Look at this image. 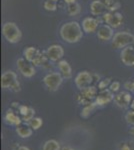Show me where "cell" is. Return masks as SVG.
Wrapping results in <instances>:
<instances>
[{
  "instance_id": "ac0fdd59",
  "label": "cell",
  "mask_w": 134,
  "mask_h": 150,
  "mask_svg": "<svg viewBox=\"0 0 134 150\" xmlns=\"http://www.w3.org/2000/svg\"><path fill=\"white\" fill-rule=\"evenodd\" d=\"M90 10L93 15H104L106 13L107 7L104 4V2L100 1V0H94L90 4Z\"/></svg>"
},
{
  "instance_id": "74e56055",
  "label": "cell",
  "mask_w": 134,
  "mask_h": 150,
  "mask_svg": "<svg viewBox=\"0 0 134 150\" xmlns=\"http://www.w3.org/2000/svg\"><path fill=\"white\" fill-rule=\"evenodd\" d=\"M130 105H131V108H132V110H134V99L132 100V102H131Z\"/></svg>"
},
{
  "instance_id": "f546056e",
  "label": "cell",
  "mask_w": 134,
  "mask_h": 150,
  "mask_svg": "<svg viewBox=\"0 0 134 150\" xmlns=\"http://www.w3.org/2000/svg\"><path fill=\"white\" fill-rule=\"evenodd\" d=\"M30 108L31 107H29V106H27V105H20V107H19L18 110H19V113H20L21 117L27 114V113L29 112V110H30Z\"/></svg>"
},
{
  "instance_id": "7402d4cb",
  "label": "cell",
  "mask_w": 134,
  "mask_h": 150,
  "mask_svg": "<svg viewBox=\"0 0 134 150\" xmlns=\"http://www.w3.org/2000/svg\"><path fill=\"white\" fill-rule=\"evenodd\" d=\"M42 150H60V144L54 139L47 140L42 146Z\"/></svg>"
},
{
  "instance_id": "8992f818",
  "label": "cell",
  "mask_w": 134,
  "mask_h": 150,
  "mask_svg": "<svg viewBox=\"0 0 134 150\" xmlns=\"http://www.w3.org/2000/svg\"><path fill=\"white\" fill-rule=\"evenodd\" d=\"M97 94H98V90L95 86H88L86 88H83L80 90V92L77 94V101L79 104L82 105H87L93 102V100H95Z\"/></svg>"
},
{
  "instance_id": "5bb4252c",
  "label": "cell",
  "mask_w": 134,
  "mask_h": 150,
  "mask_svg": "<svg viewBox=\"0 0 134 150\" xmlns=\"http://www.w3.org/2000/svg\"><path fill=\"white\" fill-rule=\"evenodd\" d=\"M132 96L129 92H126V91H123V92H119L118 94L114 95V102L116 103V105L119 106V107L125 108L129 106L132 102Z\"/></svg>"
},
{
  "instance_id": "83f0119b",
  "label": "cell",
  "mask_w": 134,
  "mask_h": 150,
  "mask_svg": "<svg viewBox=\"0 0 134 150\" xmlns=\"http://www.w3.org/2000/svg\"><path fill=\"white\" fill-rule=\"evenodd\" d=\"M125 120L129 125L134 126V110L128 111L125 114Z\"/></svg>"
},
{
  "instance_id": "d4e9b609",
  "label": "cell",
  "mask_w": 134,
  "mask_h": 150,
  "mask_svg": "<svg viewBox=\"0 0 134 150\" xmlns=\"http://www.w3.org/2000/svg\"><path fill=\"white\" fill-rule=\"evenodd\" d=\"M68 13L70 15H76L80 12V6L79 4H77L76 2L74 3H71V4H68Z\"/></svg>"
},
{
  "instance_id": "7a4b0ae2",
  "label": "cell",
  "mask_w": 134,
  "mask_h": 150,
  "mask_svg": "<svg viewBox=\"0 0 134 150\" xmlns=\"http://www.w3.org/2000/svg\"><path fill=\"white\" fill-rule=\"evenodd\" d=\"M2 33L5 39L10 43H17L21 40L22 33L18 26L13 22H6L2 26Z\"/></svg>"
},
{
  "instance_id": "44dd1931",
  "label": "cell",
  "mask_w": 134,
  "mask_h": 150,
  "mask_svg": "<svg viewBox=\"0 0 134 150\" xmlns=\"http://www.w3.org/2000/svg\"><path fill=\"white\" fill-rule=\"evenodd\" d=\"M97 107V104L94 102L90 103V104H87V105H84L83 109L81 110V113H80V115H81V117L83 118H88L90 115L92 114V113L94 112L95 108Z\"/></svg>"
},
{
  "instance_id": "3957f363",
  "label": "cell",
  "mask_w": 134,
  "mask_h": 150,
  "mask_svg": "<svg viewBox=\"0 0 134 150\" xmlns=\"http://www.w3.org/2000/svg\"><path fill=\"white\" fill-rule=\"evenodd\" d=\"M1 86L2 88L10 89L14 92L20 91V83L17 79V75L13 71H6L1 76Z\"/></svg>"
},
{
  "instance_id": "d6986e66",
  "label": "cell",
  "mask_w": 134,
  "mask_h": 150,
  "mask_svg": "<svg viewBox=\"0 0 134 150\" xmlns=\"http://www.w3.org/2000/svg\"><path fill=\"white\" fill-rule=\"evenodd\" d=\"M58 68H59L60 74L65 79H70L72 77V69L70 64L68 63L66 60H60L58 62Z\"/></svg>"
},
{
  "instance_id": "d6a6232c",
  "label": "cell",
  "mask_w": 134,
  "mask_h": 150,
  "mask_svg": "<svg viewBox=\"0 0 134 150\" xmlns=\"http://www.w3.org/2000/svg\"><path fill=\"white\" fill-rule=\"evenodd\" d=\"M124 87H125L127 90L130 91H134V81H128L124 84Z\"/></svg>"
},
{
  "instance_id": "e0dca14e",
  "label": "cell",
  "mask_w": 134,
  "mask_h": 150,
  "mask_svg": "<svg viewBox=\"0 0 134 150\" xmlns=\"http://www.w3.org/2000/svg\"><path fill=\"white\" fill-rule=\"evenodd\" d=\"M82 28H83L84 32L86 33L95 32L98 28V20L93 17L84 18L82 21Z\"/></svg>"
},
{
  "instance_id": "4fadbf2b",
  "label": "cell",
  "mask_w": 134,
  "mask_h": 150,
  "mask_svg": "<svg viewBox=\"0 0 134 150\" xmlns=\"http://www.w3.org/2000/svg\"><path fill=\"white\" fill-rule=\"evenodd\" d=\"M63 55H64V49L62 46L57 44L51 45L46 51V56L51 61H58L63 57Z\"/></svg>"
},
{
  "instance_id": "d590c367",
  "label": "cell",
  "mask_w": 134,
  "mask_h": 150,
  "mask_svg": "<svg viewBox=\"0 0 134 150\" xmlns=\"http://www.w3.org/2000/svg\"><path fill=\"white\" fill-rule=\"evenodd\" d=\"M64 1L66 2V3H68V4H71V3H74L76 0H64Z\"/></svg>"
},
{
  "instance_id": "ffe728a7",
  "label": "cell",
  "mask_w": 134,
  "mask_h": 150,
  "mask_svg": "<svg viewBox=\"0 0 134 150\" xmlns=\"http://www.w3.org/2000/svg\"><path fill=\"white\" fill-rule=\"evenodd\" d=\"M16 133L21 138H29L32 135L33 129L29 126V124H20L16 126Z\"/></svg>"
},
{
  "instance_id": "7c38bea8",
  "label": "cell",
  "mask_w": 134,
  "mask_h": 150,
  "mask_svg": "<svg viewBox=\"0 0 134 150\" xmlns=\"http://www.w3.org/2000/svg\"><path fill=\"white\" fill-rule=\"evenodd\" d=\"M121 61L126 66H134V46L129 45V46L123 48L120 53Z\"/></svg>"
},
{
  "instance_id": "9a60e30c",
  "label": "cell",
  "mask_w": 134,
  "mask_h": 150,
  "mask_svg": "<svg viewBox=\"0 0 134 150\" xmlns=\"http://www.w3.org/2000/svg\"><path fill=\"white\" fill-rule=\"evenodd\" d=\"M113 28L108 24L101 25L97 30V37L102 41H108L113 38Z\"/></svg>"
},
{
  "instance_id": "9c48e42d",
  "label": "cell",
  "mask_w": 134,
  "mask_h": 150,
  "mask_svg": "<svg viewBox=\"0 0 134 150\" xmlns=\"http://www.w3.org/2000/svg\"><path fill=\"white\" fill-rule=\"evenodd\" d=\"M17 68L23 76L28 77V78L35 75V68L33 64L25 58H19L17 60Z\"/></svg>"
},
{
  "instance_id": "6da1fadb",
  "label": "cell",
  "mask_w": 134,
  "mask_h": 150,
  "mask_svg": "<svg viewBox=\"0 0 134 150\" xmlns=\"http://www.w3.org/2000/svg\"><path fill=\"white\" fill-rule=\"evenodd\" d=\"M83 32L80 24L77 21H69L63 24L60 28V36L68 43H76L82 38Z\"/></svg>"
},
{
  "instance_id": "e575fe53",
  "label": "cell",
  "mask_w": 134,
  "mask_h": 150,
  "mask_svg": "<svg viewBox=\"0 0 134 150\" xmlns=\"http://www.w3.org/2000/svg\"><path fill=\"white\" fill-rule=\"evenodd\" d=\"M61 150H74L72 148V147H70V146H63Z\"/></svg>"
},
{
  "instance_id": "30bf717a",
  "label": "cell",
  "mask_w": 134,
  "mask_h": 150,
  "mask_svg": "<svg viewBox=\"0 0 134 150\" xmlns=\"http://www.w3.org/2000/svg\"><path fill=\"white\" fill-rule=\"evenodd\" d=\"M92 82H93V77L88 71L79 72L75 77V84H76L77 88H79L80 90L88 86H91Z\"/></svg>"
},
{
  "instance_id": "ba28073f",
  "label": "cell",
  "mask_w": 134,
  "mask_h": 150,
  "mask_svg": "<svg viewBox=\"0 0 134 150\" xmlns=\"http://www.w3.org/2000/svg\"><path fill=\"white\" fill-rule=\"evenodd\" d=\"M103 20L106 24L111 26L112 28H118L121 26L123 22V16L121 13L116 11H109L106 12L103 15Z\"/></svg>"
},
{
  "instance_id": "8d00e7d4",
  "label": "cell",
  "mask_w": 134,
  "mask_h": 150,
  "mask_svg": "<svg viewBox=\"0 0 134 150\" xmlns=\"http://www.w3.org/2000/svg\"><path fill=\"white\" fill-rule=\"evenodd\" d=\"M129 133H130L132 136H134V126L132 128H130V130H129Z\"/></svg>"
},
{
  "instance_id": "836d02e7",
  "label": "cell",
  "mask_w": 134,
  "mask_h": 150,
  "mask_svg": "<svg viewBox=\"0 0 134 150\" xmlns=\"http://www.w3.org/2000/svg\"><path fill=\"white\" fill-rule=\"evenodd\" d=\"M16 150H30L27 146H19Z\"/></svg>"
},
{
  "instance_id": "ab89813d",
  "label": "cell",
  "mask_w": 134,
  "mask_h": 150,
  "mask_svg": "<svg viewBox=\"0 0 134 150\" xmlns=\"http://www.w3.org/2000/svg\"><path fill=\"white\" fill-rule=\"evenodd\" d=\"M132 150H134V148H133V149H132Z\"/></svg>"
},
{
  "instance_id": "484cf974",
  "label": "cell",
  "mask_w": 134,
  "mask_h": 150,
  "mask_svg": "<svg viewBox=\"0 0 134 150\" xmlns=\"http://www.w3.org/2000/svg\"><path fill=\"white\" fill-rule=\"evenodd\" d=\"M44 8L48 11H55L56 8H57L56 1H53V0H46L44 2Z\"/></svg>"
},
{
  "instance_id": "52a82bcc",
  "label": "cell",
  "mask_w": 134,
  "mask_h": 150,
  "mask_svg": "<svg viewBox=\"0 0 134 150\" xmlns=\"http://www.w3.org/2000/svg\"><path fill=\"white\" fill-rule=\"evenodd\" d=\"M63 81V76L58 72H52V73L47 74L43 78L45 86L49 89L50 91H56L60 87Z\"/></svg>"
},
{
  "instance_id": "f35d334b",
  "label": "cell",
  "mask_w": 134,
  "mask_h": 150,
  "mask_svg": "<svg viewBox=\"0 0 134 150\" xmlns=\"http://www.w3.org/2000/svg\"><path fill=\"white\" fill-rule=\"evenodd\" d=\"M53 1H57V0H53Z\"/></svg>"
},
{
  "instance_id": "603a6c76",
  "label": "cell",
  "mask_w": 134,
  "mask_h": 150,
  "mask_svg": "<svg viewBox=\"0 0 134 150\" xmlns=\"http://www.w3.org/2000/svg\"><path fill=\"white\" fill-rule=\"evenodd\" d=\"M104 4L109 11H116L120 7V3L117 0H104Z\"/></svg>"
},
{
  "instance_id": "8fae6325",
  "label": "cell",
  "mask_w": 134,
  "mask_h": 150,
  "mask_svg": "<svg viewBox=\"0 0 134 150\" xmlns=\"http://www.w3.org/2000/svg\"><path fill=\"white\" fill-rule=\"evenodd\" d=\"M112 100H114L113 92L110 89H104V90L99 91L94 101L97 104V106H104L109 104Z\"/></svg>"
},
{
  "instance_id": "f1b7e54d",
  "label": "cell",
  "mask_w": 134,
  "mask_h": 150,
  "mask_svg": "<svg viewBox=\"0 0 134 150\" xmlns=\"http://www.w3.org/2000/svg\"><path fill=\"white\" fill-rule=\"evenodd\" d=\"M34 114H35V111H34L33 108H30V110H29V112L27 113V114L21 117L22 118V121L28 123L31 119H32V118H34Z\"/></svg>"
},
{
  "instance_id": "4316f807",
  "label": "cell",
  "mask_w": 134,
  "mask_h": 150,
  "mask_svg": "<svg viewBox=\"0 0 134 150\" xmlns=\"http://www.w3.org/2000/svg\"><path fill=\"white\" fill-rule=\"evenodd\" d=\"M110 80H111L110 78H105V79H102V80L99 81V83H98L99 90H104V89H106V87L110 86V84H111Z\"/></svg>"
},
{
  "instance_id": "277c9868",
  "label": "cell",
  "mask_w": 134,
  "mask_h": 150,
  "mask_svg": "<svg viewBox=\"0 0 134 150\" xmlns=\"http://www.w3.org/2000/svg\"><path fill=\"white\" fill-rule=\"evenodd\" d=\"M134 43V35L129 32H118L112 38V47L115 49H122Z\"/></svg>"
},
{
  "instance_id": "4dcf8cb0",
  "label": "cell",
  "mask_w": 134,
  "mask_h": 150,
  "mask_svg": "<svg viewBox=\"0 0 134 150\" xmlns=\"http://www.w3.org/2000/svg\"><path fill=\"white\" fill-rule=\"evenodd\" d=\"M119 88H120V83H119L118 81H114L112 82L110 84V86H109V89L112 91V92H117L119 90Z\"/></svg>"
},
{
  "instance_id": "5b68a950",
  "label": "cell",
  "mask_w": 134,
  "mask_h": 150,
  "mask_svg": "<svg viewBox=\"0 0 134 150\" xmlns=\"http://www.w3.org/2000/svg\"><path fill=\"white\" fill-rule=\"evenodd\" d=\"M25 59H27L28 61H30L31 63L35 66H40L43 65L46 62V59H48L47 56H44L43 53H41L37 48L33 46H29L24 50L23 52Z\"/></svg>"
},
{
  "instance_id": "2e32d148",
  "label": "cell",
  "mask_w": 134,
  "mask_h": 150,
  "mask_svg": "<svg viewBox=\"0 0 134 150\" xmlns=\"http://www.w3.org/2000/svg\"><path fill=\"white\" fill-rule=\"evenodd\" d=\"M4 121L9 125H14V126H18V125L22 124V118L19 117L13 111V109H9L6 111L5 115H4Z\"/></svg>"
},
{
  "instance_id": "cb8c5ba5",
  "label": "cell",
  "mask_w": 134,
  "mask_h": 150,
  "mask_svg": "<svg viewBox=\"0 0 134 150\" xmlns=\"http://www.w3.org/2000/svg\"><path fill=\"white\" fill-rule=\"evenodd\" d=\"M28 124L33 130H38L43 125V120L40 117H34L28 122Z\"/></svg>"
},
{
  "instance_id": "1f68e13d",
  "label": "cell",
  "mask_w": 134,
  "mask_h": 150,
  "mask_svg": "<svg viewBox=\"0 0 134 150\" xmlns=\"http://www.w3.org/2000/svg\"><path fill=\"white\" fill-rule=\"evenodd\" d=\"M134 147L129 145L128 142H122L119 144V150H132Z\"/></svg>"
}]
</instances>
